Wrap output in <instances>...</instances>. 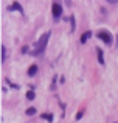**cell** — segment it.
Returning a JSON list of instances; mask_svg holds the SVG:
<instances>
[{"label":"cell","instance_id":"6da1fadb","mask_svg":"<svg viewBox=\"0 0 118 123\" xmlns=\"http://www.w3.org/2000/svg\"><path fill=\"white\" fill-rule=\"evenodd\" d=\"M48 37H50V33L42 34V37H40V39L36 42V45H34V47H36V50H34V55H37V53H40V51L45 50L47 42H48Z\"/></svg>","mask_w":118,"mask_h":123},{"label":"cell","instance_id":"7a4b0ae2","mask_svg":"<svg viewBox=\"0 0 118 123\" xmlns=\"http://www.w3.org/2000/svg\"><path fill=\"white\" fill-rule=\"evenodd\" d=\"M98 37H100V39H103L106 44H110V42H112V37H110L109 31H106V30H100V33H98Z\"/></svg>","mask_w":118,"mask_h":123},{"label":"cell","instance_id":"3957f363","mask_svg":"<svg viewBox=\"0 0 118 123\" xmlns=\"http://www.w3.org/2000/svg\"><path fill=\"white\" fill-rule=\"evenodd\" d=\"M51 9H53V16H55L56 19L59 17L61 14H62V6L59 5V3H53V6H51Z\"/></svg>","mask_w":118,"mask_h":123},{"label":"cell","instance_id":"277c9868","mask_svg":"<svg viewBox=\"0 0 118 123\" xmlns=\"http://www.w3.org/2000/svg\"><path fill=\"white\" fill-rule=\"evenodd\" d=\"M90 36H92V33H90V31H85V33L81 36V44H85V42H87V39H89Z\"/></svg>","mask_w":118,"mask_h":123},{"label":"cell","instance_id":"5b68a950","mask_svg":"<svg viewBox=\"0 0 118 123\" xmlns=\"http://www.w3.org/2000/svg\"><path fill=\"white\" fill-rule=\"evenodd\" d=\"M36 72H37V66H31L30 69H28V75H30V76H34Z\"/></svg>","mask_w":118,"mask_h":123},{"label":"cell","instance_id":"8992f818","mask_svg":"<svg viewBox=\"0 0 118 123\" xmlns=\"http://www.w3.org/2000/svg\"><path fill=\"white\" fill-rule=\"evenodd\" d=\"M11 8H12V9H17V11H20V12H22V11H23V9H22V6H20V5H19V3H17V2H16V3H12V6H11Z\"/></svg>","mask_w":118,"mask_h":123},{"label":"cell","instance_id":"52a82bcc","mask_svg":"<svg viewBox=\"0 0 118 123\" xmlns=\"http://www.w3.org/2000/svg\"><path fill=\"white\" fill-rule=\"evenodd\" d=\"M40 117H42V118H45V120H50V122L53 120V115H51V114H42Z\"/></svg>","mask_w":118,"mask_h":123},{"label":"cell","instance_id":"ba28073f","mask_svg":"<svg viewBox=\"0 0 118 123\" xmlns=\"http://www.w3.org/2000/svg\"><path fill=\"white\" fill-rule=\"evenodd\" d=\"M98 61H100L101 64H104V59H103V51L98 50Z\"/></svg>","mask_w":118,"mask_h":123},{"label":"cell","instance_id":"9c48e42d","mask_svg":"<svg viewBox=\"0 0 118 123\" xmlns=\"http://www.w3.org/2000/svg\"><path fill=\"white\" fill-rule=\"evenodd\" d=\"M27 114L28 115H34V114H36V109H34V108H28L27 109Z\"/></svg>","mask_w":118,"mask_h":123},{"label":"cell","instance_id":"30bf717a","mask_svg":"<svg viewBox=\"0 0 118 123\" xmlns=\"http://www.w3.org/2000/svg\"><path fill=\"white\" fill-rule=\"evenodd\" d=\"M27 98H28V100H34V92H33V90L27 92Z\"/></svg>","mask_w":118,"mask_h":123},{"label":"cell","instance_id":"8fae6325","mask_svg":"<svg viewBox=\"0 0 118 123\" xmlns=\"http://www.w3.org/2000/svg\"><path fill=\"white\" fill-rule=\"evenodd\" d=\"M6 59V50H5V47L2 45V61H5Z\"/></svg>","mask_w":118,"mask_h":123},{"label":"cell","instance_id":"7c38bea8","mask_svg":"<svg viewBox=\"0 0 118 123\" xmlns=\"http://www.w3.org/2000/svg\"><path fill=\"white\" fill-rule=\"evenodd\" d=\"M82 114H84V111H79L78 114H76V120H79V118L82 117Z\"/></svg>","mask_w":118,"mask_h":123}]
</instances>
